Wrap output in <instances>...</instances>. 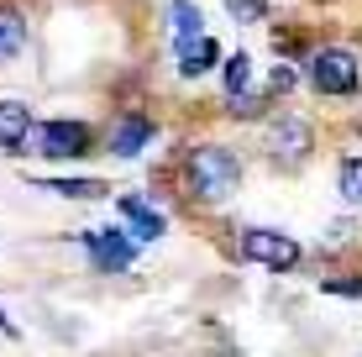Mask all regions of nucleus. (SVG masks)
<instances>
[{"label": "nucleus", "instance_id": "obj_16", "mask_svg": "<svg viewBox=\"0 0 362 357\" xmlns=\"http://www.w3.org/2000/svg\"><path fill=\"white\" fill-rule=\"evenodd\" d=\"M226 11L236 21H263L268 16V0H226Z\"/></svg>", "mask_w": 362, "mask_h": 357}, {"label": "nucleus", "instance_id": "obj_6", "mask_svg": "<svg viewBox=\"0 0 362 357\" xmlns=\"http://www.w3.org/2000/svg\"><path fill=\"white\" fill-rule=\"evenodd\" d=\"M310 142H315V131H310L305 116H279L268 127V147H273V158H284V163H299V158L310 153Z\"/></svg>", "mask_w": 362, "mask_h": 357}, {"label": "nucleus", "instance_id": "obj_15", "mask_svg": "<svg viewBox=\"0 0 362 357\" xmlns=\"http://www.w3.org/2000/svg\"><path fill=\"white\" fill-rule=\"evenodd\" d=\"M336 189H341L346 205H362V158H346L341 174H336Z\"/></svg>", "mask_w": 362, "mask_h": 357}, {"label": "nucleus", "instance_id": "obj_17", "mask_svg": "<svg viewBox=\"0 0 362 357\" xmlns=\"http://www.w3.org/2000/svg\"><path fill=\"white\" fill-rule=\"evenodd\" d=\"M294 84H299V79H294V69H284V64H279V69H273V74H268V90H273V95H284V90H294Z\"/></svg>", "mask_w": 362, "mask_h": 357}, {"label": "nucleus", "instance_id": "obj_4", "mask_svg": "<svg viewBox=\"0 0 362 357\" xmlns=\"http://www.w3.org/2000/svg\"><path fill=\"white\" fill-rule=\"evenodd\" d=\"M37 147H42V158H79L84 147H90V127L84 121H74V116H53V121H42V131H37Z\"/></svg>", "mask_w": 362, "mask_h": 357}, {"label": "nucleus", "instance_id": "obj_12", "mask_svg": "<svg viewBox=\"0 0 362 357\" xmlns=\"http://www.w3.org/2000/svg\"><path fill=\"white\" fill-rule=\"evenodd\" d=\"M21 47H27V21L16 11H0V64H11Z\"/></svg>", "mask_w": 362, "mask_h": 357}, {"label": "nucleus", "instance_id": "obj_10", "mask_svg": "<svg viewBox=\"0 0 362 357\" xmlns=\"http://www.w3.org/2000/svg\"><path fill=\"white\" fill-rule=\"evenodd\" d=\"M32 137V110L21 100H0V153H16Z\"/></svg>", "mask_w": 362, "mask_h": 357}, {"label": "nucleus", "instance_id": "obj_13", "mask_svg": "<svg viewBox=\"0 0 362 357\" xmlns=\"http://www.w3.org/2000/svg\"><path fill=\"white\" fill-rule=\"evenodd\" d=\"M168 16H173V42H184V37L205 32V21H199V11L189 6V0H173V6H168Z\"/></svg>", "mask_w": 362, "mask_h": 357}, {"label": "nucleus", "instance_id": "obj_11", "mask_svg": "<svg viewBox=\"0 0 362 357\" xmlns=\"http://www.w3.org/2000/svg\"><path fill=\"white\" fill-rule=\"evenodd\" d=\"M173 53H179V74L184 79H199V74L216 64V37L194 32V37H184V42H173Z\"/></svg>", "mask_w": 362, "mask_h": 357}, {"label": "nucleus", "instance_id": "obj_5", "mask_svg": "<svg viewBox=\"0 0 362 357\" xmlns=\"http://www.w3.org/2000/svg\"><path fill=\"white\" fill-rule=\"evenodd\" d=\"M84 247H90V263L95 268L121 274V268H132V257H136V237H132V231H90Z\"/></svg>", "mask_w": 362, "mask_h": 357}, {"label": "nucleus", "instance_id": "obj_18", "mask_svg": "<svg viewBox=\"0 0 362 357\" xmlns=\"http://www.w3.org/2000/svg\"><path fill=\"white\" fill-rule=\"evenodd\" d=\"M326 289H331V294H346V300H357V294H362V279H331Z\"/></svg>", "mask_w": 362, "mask_h": 357}, {"label": "nucleus", "instance_id": "obj_1", "mask_svg": "<svg viewBox=\"0 0 362 357\" xmlns=\"http://www.w3.org/2000/svg\"><path fill=\"white\" fill-rule=\"evenodd\" d=\"M184 174H189V189L199 200H226L236 184H242V163H236V153H226V147H194Z\"/></svg>", "mask_w": 362, "mask_h": 357}, {"label": "nucleus", "instance_id": "obj_2", "mask_svg": "<svg viewBox=\"0 0 362 357\" xmlns=\"http://www.w3.org/2000/svg\"><path fill=\"white\" fill-rule=\"evenodd\" d=\"M310 84H315L320 95H352L357 90V53H346V47H320V53L310 58Z\"/></svg>", "mask_w": 362, "mask_h": 357}, {"label": "nucleus", "instance_id": "obj_7", "mask_svg": "<svg viewBox=\"0 0 362 357\" xmlns=\"http://www.w3.org/2000/svg\"><path fill=\"white\" fill-rule=\"evenodd\" d=\"M226 100H231V110H242V116H252V110H257V95H252V58H247V53H231V58H226Z\"/></svg>", "mask_w": 362, "mask_h": 357}, {"label": "nucleus", "instance_id": "obj_19", "mask_svg": "<svg viewBox=\"0 0 362 357\" xmlns=\"http://www.w3.org/2000/svg\"><path fill=\"white\" fill-rule=\"evenodd\" d=\"M0 331H6V336H16V331H11V321H6V315H0Z\"/></svg>", "mask_w": 362, "mask_h": 357}, {"label": "nucleus", "instance_id": "obj_8", "mask_svg": "<svg viewBox=\"0 0 362 357\" xmlns=\"http://www.w3.org/2000/svg\"><path fill=\"white\" fill-rule=\"evenodd\" d=\"M153 137H158V127L147 116H121L116 127H110V153L116 158H136Z\"/></svg>", "mask_w": 362, "mask_h": 357}, {"label": "nucleus", "instance_id": "obj_3", "mask_svg": "<svg viewBox=\"0 0 362 357\" xmlns=\"http://www.w3.org/2000/svg\"><path fill=\"white\" fill-rule=\"evenodd\" d=\"M242 252L252 257V263L273 268V274H289V268L299 263V242L284 237V231H268V226H247L242 231Z\"/></svg>", "mask_w": 362, "mask_h": 357}, {"label": "nucleus", "instance_id": "obj_9", "mask_svg": "<svg viewBox=\"0 0 362 357\" xmlns=\"http://www.w3.org/2000/svg\"><path fill=\"white\" fill-rule=\"evenodd\" d=\"M121 216H127V226H132L136 242H153V237H163V231H168V221L158 216L142 194H121Z\"/></svg>", "mask_w": 362, "mask_h": 357}, {"label": "nucleus", "instance_id": "obj_14", "mask_svg": "<svg viewBox=\"0 0 362 357\" xmlns=\"http://www.w3.org/2000/svg\"><path fill=\"white\" fill-rule=\"evenodd\" d=\"M47 189H53V194H69V200H100V194H105V184H100V179H47Z\"/></svg>", "mask_w": 362, "mask_h": 357}]
</instances>
